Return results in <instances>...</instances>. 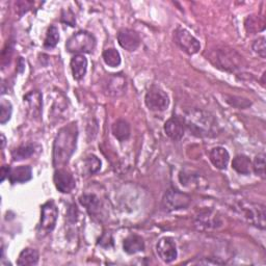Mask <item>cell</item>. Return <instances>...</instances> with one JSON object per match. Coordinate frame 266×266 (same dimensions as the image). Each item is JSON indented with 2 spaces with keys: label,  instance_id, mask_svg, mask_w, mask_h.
Returning <instances> with one entry per match:
<instances>
[{
  "label": "cell",
  "instance_id": "obj_1",
  "mask_svg": "<svg viewBox=\"0 0 266 266\" xmlns=\"http://www.w3.org/2000/svg\"><path fill=\"white\" fill-rule=\"evenodd\" d=\"M77 126L75 123L61 128L53 144V165L60 169L68 163L75 151L77 142Z\"/></svg>",
  "mask_w": 266,
  "mask_h": 266
},
{
  "label": "cell",
  "instance_id": "obj_2",
  "mask_svg": "<svg viewBox=\"0 0 266 266\" xmlns=\"http://www.w3.org/2000/svg\"><path fill=\"white\" fill-rule=\"evenodd\" d=\"M185 128H187L195 137H212L215 135L216 122L209 114L202 110H193L183 119Z\"/></svg>",
  "mask_w": 266,
  "mask_h": 266
},
{
  "label": "cell",
  "instance_id": "obj_3",
  "mask_svg": "<svg viewBox=\"0 0 266 266\" xmlns=\"http://www.w3.org/2000/svg\"><path fill=\"white\" fill-rule=\"evenodd\" d=\"M237 209L241 216L251 225L258 227L262 230L265 229V207L260 204H254L249 202H240L237 205Z\"/></svg>",
  "mask_w": 266,
  "mask_h": 266
},
{
  "label": "cell",
  "instance_id": "obj_4",
  "mask_svg": "<svg viewBox=\"0 0 266 266\" xmlns=\"http://www.w3.org/2000/svg\"><path fill=\"white\" fill-rule=\"evenodd\" d=\"M96 47V39L90 32L78 31L65 44V48L71 53H91Z\"/></svg>",
  "mask_w": 266,
  "mask_h": 266
},
{
  "label": "cell",
  "instance_id": "obj_5",
  "mask_svg": "<svg viewBox=\"0 0 266 266\" xmlns=\"http://www.w3.org/2000/svg\"><path fill=\"white\" fill-rule=\"evenodd\" d=\"M145 102L147 107L150 110L160 113L168 109L170 100H169V96L166 95V93L162 91L160 87L152 86L146 94Z\"/></svg>",
  "mask_w": 266,
  "mask_h": 266
},
{
  "label": "cell",
  "instance_id": "obj_6",
  "mask_svg": "<svg viewBox=\"0 0 266 266\" xmlns=\"http://www.w3.org/2000/svg\"><path fill=\"white\" fill-rule=\"evenodd\" d=\"M190 202L191 197L188 194L176 189H170L165 192L163 196L162 206L165 210L174 211L179 209H185L189 206Z\"/></svg>",
  "mask_w": 266,
  "mask_h": 266
},
{
  "label": "cell",
  "instance_id": "obj_7",
  "mask_svg": "<svg viewBox=\"0 0 266 266\" xmlns=\"http://www.w3.org/2000/svg\"><path fill=\"white\" fill-rule=\"evenodd\" d=\"M174 39L176 44L187 54H195L201 49V44L183 27H178L174 31Z\"/></svg>",
  "mask_w": 266,
  "mask_h": 266
},
{
  "label": "cell",
  "instance_id": "obj_8",
  "mask_svg": "<svg viewBox=\"0 0 266 266\" xmlns=\"http://www.w3.org/2000/svg\"><path fill=\"white\" fill-rule=\"evenodd\" d=\"M212 58H215V62L213 63L216 66L227 71H234L235 69L239 68L241 61V56L232 49L217 50L215 52V56Z\"/></svg>",
  "mask_w": 266,
  "mask_h": 266
},
{
  "label": "cell",
  "instance_id": "obj_9",
  "mask_svg": "<svg viewBox=\"0 0 266 266\" xmlns=\"http://www.w3.org/2000/svg\"><path fill=\"white\" fill-rule=\"evenodd\" d=\"M57 216H58V210H57V207L54 204V202L49 201V202L45 203L42 206L41 229L46 233L51 232L56 225Z\"/></svg>",
  "mask_w": 266,
  "mask_h": 266
},
{
  "label": "cell",
  "instance_id": "obj_10",
  "mask_svg": "<svg viewBox=\"0 0 266 266\" xmlns=\"http://www.w3.org/2000/svg\"><path fill=\"white\" fill-rule=\"evenodd\" d=\"M156 252L159 258L165 263L173 262L178 255L176 243L171 237L161 238L156 246Z\"/></svg>",
  "mask_w": 266,
  "mask_h": 266
},
{
  "label": "cell",
  "instance_id": "obj_11",
  "mask_svg": "<svg viewBox=\"0 0 266 266\" xmlns=\"http://www.w3.org/2000/svg\"><path fill=\"white\" fill-rule=\"evenodd\" d=\"M118 42L120 46L127 51H136L141 45L139 33L129 28H123L118 33Z\"/></svg>",
  "mask_w": 266,
  "mask_h": 266
},
{
  "label": "cell",
  "instance_id": "obj_12",
  "mask_svg": "<svg viewBox=\"0 0 266 266\" xmlns=\"http://www.w3.org/2000/svg\"><path fill=\"white\" fill-rule=\"evenodd\" d=\"M53 181L57 190L62 193L71 192L76 185L75 179L72 174L63 169H58L55 171Z\"/></svg>",
  "mask_w": 266,
  "mask_h": 266
},
{
  "label": "cell",
  "instance_id": "obj_13",
  "mask_svg": "<svg viewBox=\"0 0 266 266\" xmlns=\"http://www.w3.org/2000/svg\"><path fill=\"white\" fill-rule=\"evenodd\" d=\"M164 132L173 141H180L185 132V123L183 118L172 117L164 124Z\"/></svg>",
  "mask_w": 266,
  "mask_h": 266
},
{
  "label": "cell",
  "instance_id": "obj_14",
  "mask_svg": "<svg viewBox=\"0 0 266 266\" xmlns=\"http://www.w3.org/2000/svg\"><path fill=\"white\" fill-rule=\"evenodd\" d=\"M209 158H210L211 163L215 166L216 169L226 170L228 163H229V160H230V155L225 148L215 147L210 151Z\"/></svg>",
  "mask_w": 266,
  "mask_h": 266
},
{
  "label": "cell",
  "instance_id": "obj_15",
  "mask_svg": "<svg viewBox=\"0 0 266 266\" xmlns=\"http://www.w3.org/2000/svg\"><path fill=\"white\" fill-rule=\"evenodd\" d=\"M32 178V171L29 165H20L18 168L11 169L9 179L12 184L25 183Z\"/></svg>",
  "mask_w": 266,
  "mask_h": 266
},
{
  "label": "cell",
  "instance_id": "obj_16",
  "mask_svg": "<svg viewBox=\"0 0 266 266\" xmlns=\"http://www.w3.org/2000/svg\"><path fill=\"white\" fill-rule=\"evenodd\" d=\"M87 69V59L82 54H76L71 59V70L75 80H81Z\"/></svg>",
  "mask_w": 266,
  "mask_h": 266
},
{
  "label": "cell",
  "instance_id": "obj_17",
  "mask_svg": "<svg viewBox=\"0 0 266 266\" xmlns=\"http://www.w3.org/2000/svg\"><path fill=\"white\" fill-rule=\"evenodd\" d=\"M123 249L129 255L137 254L145 250V241L139 235H130L124 240Z\"/></svg>",
  "mask_w": 266,
  "mask_h": 266
},
{
  "label": "cell",
  "instance_id": "obj_18",
  "mask_svg": "<svg viewBox=\"0 0 266 266\" xmlns=\"http://www.w3.org/2000/svg\"><path fill=\"white\" fill-rule=\"evenodd\" d=\"M232 168L241 175H248L252 171V161L246 155H237L232 161Z\"/></svg>",
  "mask_w": 266,
  "mask_h": 266
},
{
  "label": "cell",
  "instance_id": "obj_19",
  "mask_svg": "<svg viewBox=\"0 0 266 266\" xmlns=\"http://www.w3.org/2000/svg\"><path fill=\"white\" fill-rule=\"evenodd\" d=\"M113 135L120 142L127 141L130 137V125L125 120H117L112 127Z\"/></svg>",
  "mask_w": 266,
  "mask_h": 266
},
{
  "label": "cell",
  "instance_id": "obj_20",
  "mask_svg": "<svg viewBox=\"0 0 266 266\" xmlns=\"http://www.w3.org/2000/svg\"><path fill=\"white\" fill-rule=\"evenodd\" d=\"M79 202L91 215H95L100 210V199L95 194H83L79 197Z\"/></svg>",
  "mask_w": 266,
  "mask_h": 266
},
{
  "label": "cell",
  "instance_id": "obj_21",
  "mask_svg": "<svg viewBox=\"0 0 266 266\" xmlns=\"http://www.w3.org/2000/svg\"><path fill=\"white\" fill-rule=\"evenodd\" d=\"M39 262V253L35 249H24L19 255L18 265H37Z\"/></svg>",
  "mask_w": 266,
  "mask_h": 266
},
{
  "label": "cell",
  "instance_id": "obj_22",
  "mask_svg": "<svg viewBox=\"0 0 266 266\" xmlns=\"http://www.w3.org/2000/svg\"><path fill=\"white\" fill-rule=\"evenodd\" d=\"M245 26H246V29L248 30V32L256 33L258 31L264 30L265 23H264V20L262 18H260L259 16H249L246 19Z\"/></svg>",
  "mask_w": 266,
  "mask_h": 266
},
{
  "label": "cell",
  "instance_id": "obj_23",
  "mask_svg": "<svg viewBox=\"0 0 266 266\" xmlns=\"http://www.w3.org/2000/svg\"><path fill=\"white\" fill-rule=\"evenodd\" d=\"M103 59L105 61V63L112 68H117L121 64V55L119 53V51L115 48H108L106 50H104L103 54Z\"/></svg>",
  "mask_w": 266,
  "mask_h": 266
},
{
  "label": "cell",
  "instance_id": "obj_24",
  "mask_svg": "<svg viewBox=\"0 0 266 266\" xmlns=\"http://www.w3.org/2000/svg\"><path fill=\"white\" fill-rule=\"evenodd\" d=\"M58 41H59V31L55 26L52 25L48 28L45 42H44V46H45V48H48V49L54 48L57 45Z\"/></svg>",
  "mask_w": 266,
  "mask_h": 266
},
{
  "label": "cell",
  "instance_id": "obj_25",
  "mask_svg": "<svg viewBox=\"0 0 266 266\" xmlns=\"http://www.w3.org/2000/svg\"><path fill=\"white\" fill-rule=\"evenodd\" d=\"M24 100L29 104L30 108L40 113L42 102H41V94L39 92H31L30 94L24 97Z\"/></svg>",
  "mask_w": 266,
  "mask_h": 266
},
{
  "label": "cell",
  "instance_id": "obj_26",
  "mask_svg": "<svg viewBox=\"0 0 266 266\" xmlns=\"http://www.w3.org/2000/svg\"><path fill=\"white\" fill-rule=\"evenodd\" d=\"M108 88H109V93L114 95H119L120 93H123L124 90L126 88L125 78L122 76L114 77L108 83Z\"/></svg>",
  "mask_w": 266,
  "mask_h": 266
},
{
  "label": "cell",
  "instance_id": "obj_27",
  "mask_svg": "<svg viewBox=\"0 0 266 266\" xmlns=\"http://www.w3.org/2000/svg\"><path fill=\"white\" fill-rule=\"evenodd\" d=\"M33 152H35V147L31 145H26V146H21L18 149H16L13 152V158L14 160H22L30 157Z\"/></svg>",
  "mask_w": 266,
  "mask_h": 266
},
{
  "label": "cell",
  "instance_id": "obj_28",
  "mask_svg": "<svg viewBox=\"0 0 266 266\" xmlns=\"http://www.w3.org/2000/svg\"><path fill=\"white\" fill-rule=\"evenodd\" d=\"M84 163H85V169L88 172V174L93 175L95 173H97L100 168H101V161L99 160V158L95 155H90L84 159Z\"/></svg>",
  "mask_w": 266,
  "mask_h": 266
},
{
  "label": "cell",
  "instance_id": "obj_29",
  "mask_svg": "<svg viewBox=\"0 0 266 266\" xmlns=\"http://www.w3.org/2000/svg\"><path fill=\"white\" fill-rule=\"evenodd\" d=\"M197 224L199 226H205L208 228H215L216 224H220V223H218V219L216 216L210 214L209 212H205V213H202L201 215H198Z\"/></svg>",
  "mask_w": 266,
  "mask_h": 266
},
{
  "label": "cell",
  "instance_id": "obj_30",
  "mask_svg": "<svg viewBox=\"0 0 266 266\" xmlns=\"http://www.w3.org/2000/svg\"><path fill=\"white\" fill-rule=\"evenodd\" d=\"M0 107H2L0 108V123L6 124L12 117V113H13L12 104L9 101L3 100Z\"/></svg>",
  "mask_w": 266,
  "mask_h": 266
},
{
  "label": "cell",
  "instance_id": "obj_31",
  "mask_svg": "<svg viewBox=\"0 0 266 266\" xmlns=\"http://www.w3.org/2000/svg\"><path fill=\"white\" fill-rule=\"evenodd\" d=\"M253 169L257 175H259L262 178L265 177V155L264 154H259L255 157Z\"/></svg>",
  "mask_w": 266,
  "mask_h": 266
},
{
  "label": "cell",
  "instance_id": "obj_32",
  "mask_svg": "<svg viewBox=\"0 0 266 266\" xmlns=\"http://www.w3.org/2000/svg\"><path fill=\"white\" fill-rule=\"evenodd\" d=\"M253 50L262 58L266 57V45H265V38H259L258 40L254 41L252 45Z\"/></svg>",
  "mask_w": 266,
  "mask_h": 266
},
{
  "label": "cell",
  "instance_id": "obj_33",
  "mask_svg": "<svg viewBox=\"0 0 266 266\" xmlns=\"http://www.w3.org/2000/svg\"><path fill=\"white\" fill-rule=\"evenodd\" d=\"M10 172H11V168H9V166H7V165L3 166V169H2V181L3 182L5 181V179L7 177H9Z\"/></svg>",
  "mask_w": 266,
  "mask_h": 266
},
{
  "label": "cell",
  "instance_id": "obj_34",
  "mask_svg": "<svg viewBox=\"0 0 266 266\" xmlns=\"http://www.w3.org/2000/svg\"><path fill=\"white\" fill-rule=\"evenodd\" d=\"M2 138H3V148L5 147V144H6V140H5V136L2 135Z\"/></svg>",
  "mask_w": 266,
  "mask_h": 266
}]
</instances>
